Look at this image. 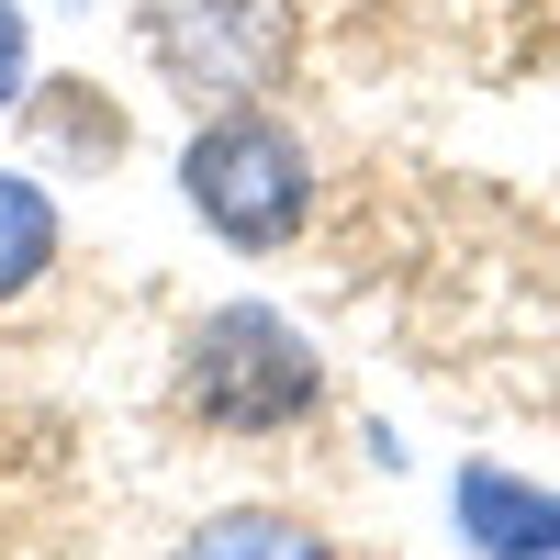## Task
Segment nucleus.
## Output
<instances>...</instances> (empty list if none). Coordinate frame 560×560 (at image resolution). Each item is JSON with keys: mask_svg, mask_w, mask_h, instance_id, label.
Returning a JSON list of instances; mask_svg holds the SVG:
<instances>
[{"mask_svg": "<svg viewBox=\"0 0 560 560\" xmlns=\"http://www.w3.org/2000/svg\"><path fill=\"white\" fill-rule=\"evenodd\" d=\"M179 202H191V224L213 247L280 258L314 224V158L269 102H224V113H202L179 135Z\"/></svg>", "mask_w": 560, "mask_h": 560, "instance_id": "nucleus-1", "label": "nucleus"}, {"mask_svg": "<svg viewBox=\"0 0 560 560\" xmlns=\"http://www.w3.org/2000/svg\"><path fill=\"white\" fill-rule=\"evenodd\" d=\"M179 404L202 415L213 438H292L325 415V359L292 314L269 303H213L191 337H179Z\"/></svg>", "mask_w": 560, "mask_h": 560, "instance_id": "nucleus-2", "label": "nucleus"}, {"mask_svg": "<svg viewBox=\"0 0 560 560\" xmlns=\"http://www.w3.org/2000/svg\"><path fill=\"white\" fill-rule=\"evenodd\" d=\"M135 34L168 90L191 102H258V90L292 68V12L280 0H135Z\"/></svg>", "mask_w": 560, "mask_h": 560, "instance_id": "nucleus-3", "label": "nucleus"}, {"mask_svg": "<svg viewBox=\"0 0 560 560\" xmlns=\"http://www.w3.org/2000/svg\"><path fill=\"white\" fill-rule=\"evenodd\" d=\"M448 527L471 560H560V482L471 459V471H448Z\"/></svg>", "mask_w": 560, "mask_h": 560, "instance_id": "nucleus-4", "label": "nucleus"}, {"mask_svg": "<svg viewBox=\"0 0 560 560\" xmlns=\"http://www.w3.org/2000/svg\"><path fill=\"white\" fill-rule=\"evenodd\" d=\"M57 247H68V213H57V191H45L34 168H0V303H23L45 269H57Z\"/></svg>", "mask_w": 560, "mask_h": 560, "instance_id": "nucleus-5", "label": "nucleus"}, {"mask_svg": "<svg viewBox=\"0 0 560 560\" xmlns=\"http://www.w3.org/2000/svg\"><path fill=\"white\" fill-rule=\"evenodd\" d=\"M179 560H337V538L280 516V504H224V516H202L179 538Z\"/></svg>", "mask_w": 560, "mask_h": 560, "instance_id": "nucleus-6", "label": "nucleus"}, {"mask_svg": "<svg viewBox=\"0 0 560 560\" xmlns=\"http://www.w3.org/2000/svg\"><path fill=\"white\" fill-rule=\"evenodd\" d=\"M23 90H34V23H23V0H0V113Z\"/></svg>", "mask_w": 560, "mask_h": 560, "instance_id": "nucleus-7", "label": "nucleus"}]
</instances>
